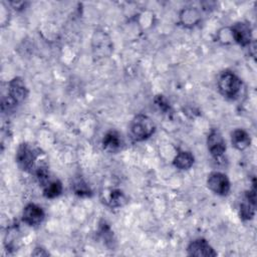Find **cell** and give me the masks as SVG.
<instances>
[{
	"instance_id": "6da1fadb",
	"label": "cell",
	"mask_w": 257,
	"mask_h": 257,
	"mask_svg": "<svg viewBox=\"0 0 257 257\" xmlns=\"http://www.w3.org/2000/svg\"><path fill=\"white\" fill-rule=\"evenodd\" d=\"M130 128L132 138L135 141L140 142L150 138L154 134L156 125L149 116L145 114H138L132 120Z\"/></svg>"
},
{
	"instance_id": "7a4b0ae2",
	"label": "cell",
	"mask_w": 257,
	"mask_h": 257,
	"mask_svg": "<svg viewBox=\"0 0 257 257\" xmlns=\"http://www.w3.org/2000/svg\"><path fill=\"white\" fill-rule=\"evenodd\" d=\"M242 82L240 78L231 71H224L220 74L218 79V88L222 95L233 98L241 89Z\"/></svg>"
},
{
	"instance_id": "3957f363",
	"label": "cell",
	"mask_w": 257,
	"mask_h": 257,
	"mask_svg": "<svg viewBox=\"0 0 257 257\" xmlns=\"http://www.w3.org/2000/svg\"><path fill=\"white\" fill-rule=\"evenodd\" d=\"M38 156L37 150L30 145L24 143L21 144L16 153V161L19 167L24 171H30L33 167L34 161Z\"/></svg>"
},
{
	"instance_id": "277c9868",
	"label": "cell",
	"mask_w": 257,
	"mask_h": 257,
	"mask_svg": "<svg viewBox=\"0 0 257 257\" xmlns=\"http://www.w3.org/2000/svg\"><path fill=\"white\" fill-rule=\"evenodd\" d=\"M208 188L217 195L225 196L230 191V181L227 176L220 172H213L207 179Z\"/></svg>"
},
{
	"instance_id": "5b68a950",
	"label": "cell",
	"mask_w": 257,
	"mask_h": 257,
	"mask_svg": "<svg viewBox=\"0 0 257 257\" xmlns=\"http://www.w3.org/2000/svg\"><path fill=\"white\" fill-rule=\"evenodd\" d=\"M207 146L211 155L218 159L226 151V143L221 133L217 130H212L207 138Z\"/></svg>"
},
{
	"instance_id": "8992f818",
	"label": "cell",
	"mask_w": 257,
	"mask_h": 257,
	"mask_svg": "<svg viewBox=\"0 0 257 257\" xmlns=\"http://www.w3.org/2000/svg\"><path fill=\"white\" fill-rule=\"evenodd\" d=\"M28 95V89L21 77H15L9 82L8 96L16 103L22 102Z\"/></svg>"
},
{
	"instance_id": "52a82bcc",
	"label": "cell",
	"mask_w": 257,
	"mask_h": 257,
	"mask_svg": "<svg viewBox=\"0 0 257 257\" xmlns=\"http://www.w3.org/2000/svg\"><path fill=\"white\" fill-rule=\"evenodd\" d=\"M188 254L190 256L198 257H212L216 256L217 252L205 239H196L188 246Z\"/></svg>"
},
{
	"instance_id": "ba28073f",
	"label": "cell",
	"mask_w": 257,
	"mask_h": 257,
	"mask_svg": "<svg viewBox=\"0 0 257 257\" xmlns=\"http://www.w3.org/2000/svg\"><path fill=\"white\" fill-rule=\"evenodd\" d=\"M231 33L234 40L242 46L249 45L252 39L251 27L247 22H238L231 28Z\"/></svg>"
},
{
	"instance_id": "9c48e42d",
	"label": "cell",
	"mask_w": 257,
	"mask_h": 257,
	"mask_svg": "<svg viewBox=\"0 0 257 257\" xmlns=\"http://www.w3.org/2000/svg\"><path fill=\"white\" fill-rule=\"evenodd\" d=\"M22 219L29 226H37L43 221L44 212L41 207L35 204H28L23 210Z\"/></svg>"
},
{
	"instance_id": "30bf717a",
	"label": "cell",
	"mask_w": 257,
	"mask_h": 257,
	"mask_svg": "<svg viewBox=\"0 0 257 257\" xmlns=\"http://www.w3.org/2000/svg\"><path fill=\"white\" fill-rule=\"evenodd\" d=\"M231 142L234 148H236L237 150L243 151L250 146L251 139H250V136L247 134V132H245L244 130L238 128L231 134Z\"/></svg>"
},
{
	"instance_id": "8fae6325",
	"label": "cell",
	"mask_w": 257,
	"mask_h": 257,
	"mask_svg": "<svg viewBox=\"0 0 257 257\" xmlns=\"http://www.w3.org/2000/svg\"><path fill=\"white\" fill-rule=\"evenodd\" d=\"M103 149L108 152H116L121 147L120 136L116 132H108L102 140Z\"/></svg>"
},
{
	"instance_id": "7c38bea8",
	"label": "cell",
	"mask_w": 257,
	"mask_h": 257,
	"mask_svg": "<svg viewBox=\"0 0 257 257\" xmlns=\"http://www.w3.org/2000/svg\"><path fill=\"white\" fill-rule=\"evenodd\" d=\"M194 164V156L189 153L182 151L174 159V166L180 170H188Z\"/></svg>"
},
{
	"instance_id": "4fadbf2b",
	"label": "cell",
	"mask_w": 257,
	"mask_h": 257,
	"mask_svg": "<svg viewBox=\"0 0 257 257\" xmlns=\"http://www.w3.org/2000/svg\"><path fill=\"white\" fill-rule=\"evenodd\" d=\"M62 192V185L59 181H53L48 183L47 185L44 186V190H43V195L46 198L52 199L55 198L57 196H59Z\"/></svg>"
},
{
	"instance_id": "5bb4252c",
	"label": "cell",
	"mask_w": 257,
	"mask_h": 257,
	"mask_svg": "<svg viewBox=\"0 0 257 257\" xmlns=\"http://www.w3.org/2000/svg\"><path fill=\"white\" fill-rule=\"evenodd\" d=\"M106 202L110 207H120L122 206L126 201L123 193L119 190H112L109 192Z\"/></svg>"
},
{
	"instance_id": "9a60e30c",
	"label": "cell",
	"mask_w": 257,
	"mask_h": 257,
	"mask_svg": "<svg viewBox=\"0 0 257 257\" xmlns=\"http://www.w3.org/2000/svg\"><path fill=\"white\" fill-rule=\"evenodd\" d=\"M255 214V205L251 204L246 200V202L240 205V217L243 220H250L254 217Z\"/></svg>"
},
{
	"instance_id": "2e32d148",
	"label": "cell",
	"mask_w": 257,
	"mask_h": 257,
	"mask_svg": "<svg viewBox=\"0 0 257 257\" xmlns=\"http://www.w3.org/2000/svg\"><path fill=\"white\" fill-rule=\"evenodd\" d=\"M198 13L196 10H193V9H188V10H184L183 11V14L181 15V19L183 21V23L185 25H188V24H196L198 21H199V17H198Z\"/></svg>"
},
{
	"instance_id": "e0dca14e",
	"label": "cell",
	"mask_w": 257,
	"mask_h": 257,
	"mask_svg": "<svg viewBox=\"0 0 257 257\" xmlns=\"http://www.w3.org/2000/svg\"><path fill=\"white\" fill-rule=\"evenodd\" d=\"M73 189H74L75 194H77V195H79V196H88V195H90V190H89V188H88L87 185H86L84 182H82L81 180L74 184Z\"/></svg>"
},
{
	"instance_id": "ac0fdd59",
	"label": "cell",
	"mask_w": 257,
	"mask_h": 257,
	"mask_svg": "<svg viewBox=\"0 0 257 257\" xmlns=\"http://www.w3.org/2000/svg\"><path fill=\"white\" fill-rule=\"evenodd\" d=\"M36 176H37V179H38L39 183H41L43 186L48 184L49 174H48V171L46 170V168H44V167L38 168L37 171H36Z\"/></svg>"
},
{
	"instance_id": "d6986e66",
	"label": "cell",
	"mask_w": 257,
	"mask_h": 257,
	"mask_svg": "<svg viewBox=\"0 0 257 257\" xmlns=\"http://www.w3.org/2000/svg\"><path fill=\"white\" fill-rule=\"evenodd\" d=\"M32 255H34V256H39V255L40 256H47V255H49V253L46 252L45 249H43V248H36L35 252H33Z\"/></svg>"
}]
</instances>
